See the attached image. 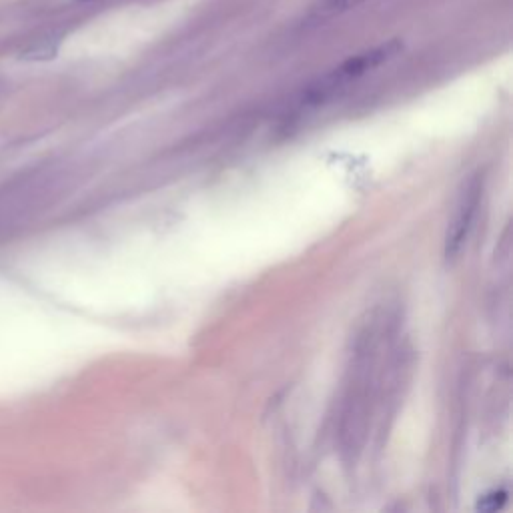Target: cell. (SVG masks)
I'll return each instance as SVG.
<instances>
[{
    "label": "cell",
    "instance_id": "4",
    "mask_svg": "<svg viewBox=\"0 0 513 513\" xmlns=\"http://www.w3.org/2000/svg\"><path fill=\"white\" fill-rule=\"evenodd\" d=\"M59 51V41L55 39H43V41H37L33 43L25 53H23V59L25 61H49L57 55Z\"/></svg>",
    "mask_w": 513,
    "mask_h": 513
},
{
    "label": "cell",
    "instance_id": "2",
    "mask_svg": "<svg viewBox=\"0 0 513 513\" xmlns=\"http://www.w3.org/2000/svg\"><path fill=\"white\" fill-rule=\"evenodd\" d=\"M479 181L473 179L467 187V193L461 195V203L457 207V213H455V219L449 227V233H447V241H445V253L447 257L449 255H455L461 247V243L465 241L467 237V231L471 227V221H473V215H475V209H477V201H479Z\"/></svg>",
    "mask_w": 513,
    "mask_h": 513
},
{
    "label": "cell",
    "instance_id": "5",
    "mask_svg": "<svg viewBox=\"0 0 513 513\" xmlns=\"http://www.w3.org/2000/svg\"><path fill=\"white\" fill-rule=\"evenodd\" d=\"M505 497H507V493H505V491H493V493H487V495H483V497L479 499L477 507H479L481 511H495V509H499V507L505 503Z\"/></svg>",
    "mask_w": 513,
    "mask_h": 513
},
{
    "label": "cell",
    "instance_id": "1",
    "mask_svg": "<svg viewBox=\"0 0 513 513\" xmlns=\"http://www.w3.org/2000/svg\"><path fill=\"white\" fill-rule=\"evenodd\" d=\"M401 49H403L401 41H389V43H385V45H381L377 49H371V51H367L363 55H357V57L349 59L337 71H333L329 77H325L321 81V85L311 91V97L319 99V97L331 93L333 89H337L339 85L349 83V81L365 75L367 71H373V69L381 67L389 59H393L397 53H401Z\"/></svg>",
    "mask_w": 513,
    "mask_h": 513
},
{
    "label": "cell",
    "instance_id": "3",
    "mask_svg": "<svg viewBox=\"0 0 513 513\" xmlns=\"http://www.w3.org/2000/svg\"><path fill=\"white\" fill-rule=\"evenodd\" d=\"M363 3H365V0H323V3L313 11V17L329 19V17H335V15H343L351 9H357Z\"/></svg>",
    "mask_w": 513,
    "mask_h": 513
}]
</instances>
